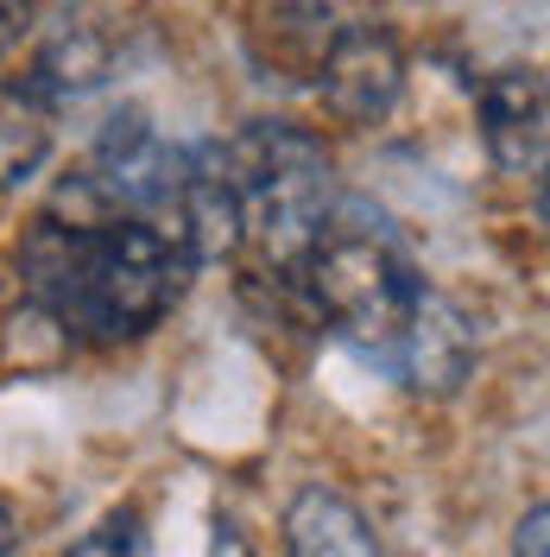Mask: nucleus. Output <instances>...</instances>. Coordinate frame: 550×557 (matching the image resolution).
Masks as SVG:
<instances>
[{
  "mask_svg": "<svg viewBox=\"0 0 550 557\" xmlns=\"http://www.w3.org/2000/svg\"><path fill=\"white\" fill-rule=\"evenodd\" d=\"M70 197L83 209L70 203L45 209L20 242L26 292H33L38 311L58 317L70 348L139 343L146 330H159L172 317L197 260L165 228H152L146 215L108 209L83 177H76Z\"/></svg>",
  "mask_w": 550,
  "mask_h": 557,
  "instance_id": "1",
  "label": "nucleus"
},
{
  "mask_svg": "<svg viewBox=\"0 0 550 557\" xmlns=\"http://www.w3.org/2000/svg\"><path fill=\"white\" fill-rule=\"evenodd\" d=\"M291 292L304 298L316 330H329L342 348H354L367 368H386V355L399 343V330L412 323L417 298L430 292V278L417 273V260L374 222H323L310 247L285 267Z\"/></svg>",
  "mask_w": 550,
  "mask_h": 557,
  "instance_id": "2",
  "label": "nucleus"
},
{
  "mask_svg": "<svg viewBox=\"0 0 550 557\" xmlns=\"http://www.w3.org/2000/svg\"><path fill=\"white\" fill-rule=\"evenodd\" d=\"M215 165L241 215V247H260L278 273L310 247L336 203V159L298 121H247L215 139Z\"/></svg>",
  "mask_w": 550,
  "mask_h": 557,
  "instance_id": "3",
  "label": "nucleus"
},
{
  "mask_svg": "<svg viewBox=\"0 0 550 557\" xmlns=\"http://www.w3.org/2000/svg\"><path fill=\"white\" fill-rule=\"evenodd\" d=\"M310 83H316L323 108L342 127H379L399 108V96H405V51H399L392 26L348 20V26H336V38H329V51H323V64H316Z\"/></svg>",
  "mask_w": 550,
  "mask_h": 557,
  "instance_id": "4",
  "label": "nucleus"
},
{
  "mask_svg": "<svg viewBox=\"0 0 550 557\" xmlns=\"http://www.w3.org/2000/svg\"><path fill=\"white\" fill-rule=\"evenodd\" d=\"M475 355H482V343H475L468 311L430 285V292L417 298L412 323L399 330V343H392V355H386V368H379V374H392L405 393L449 399V393H462V381L475 374Z\"/></svg>",
  "mask_w": 550,
  "mask_h": 557,
  "instance_id": "5",
  "label": "nucleus"
},
{
  "mask_svg": "<svg viewBox=\"0 0 550 557\" xmlns=\"http://www.w3.org/2000/svg\"><path fill=\"white\" fill-rule=\"evenodd\" d=\"M482 114V146L500 172L538 177L545 172V139H550V96H545V70L538 64H507L493 70L475 96Z\"/></svg>",
  "mask_w": 550,
  "mask_h": 557,
  "instance_id": "6",
  "label": "nucleus"
},
{
  "mask_svg": "<svg viewBox=\"0 0 550 557\" xmlns=\"http://www.w3.org/2000/svg\"><path fill=\"white\" fill-rule=\"evenodd\" d=\"M285 545L291 557H386L367 513L336 487H298V500L285 507Z\"/></svg>",
  "mask_w": 550,
  "mask_h": 557,
  "instance_id": "7",
  "label": "nucleus"
},
{
  "mask_svg": "<svg viewBox=\"0 0 550 557\" xmlns=\"http://www.w3.org/2000/svg\"><path fill=\"white\" fill-rule=\"evenodd\" d=\"M51 159V102L33 83H0V190H20Z\"/></svg>",
  "mask_w": 550,
  "mask_h": 557,
  "instance_id": "8",
  "label": "nucleus"
},
{
  "mask_svg": "<svg viewBox=\"0 0 550 557\" xmlns=\"http://www.w3.org/2000/svg\"><path fill=\"white\" fill-rule=\"evenodd\" d=\"M64 557H152L146 552V525H139V513L127 507V513H108L83 545H70Z\"/></svg>",
  "mask_w": 550,
  "mask_h": 557,
  "instance_id": "9",
  "label": "nucleus"
},
{
  "mask_svg": "<svg viewBox=\"0 0 550 557\" xmlns=\"http://www.w3.org/2000/svg\"><path fill=\"white\" fill-rule=\"evenodd\" d=\"M33 26H38V0H0V58H13Z\"/></svg>",
  "mask_w": 550,
  "mask_h": 557,
  "instance_id": "10",
  "label": "nucleus"
},
{
  "mask_svg": "<svg viewBox=\"0 0 550 557\" xmlns=\"http://www.w3.org/2000/svg\"><path fill=\"white\" fill-rule=\"evenodd\" d=\"M545 525H550V507L532 500V513H525L518 532H513V557H545Z\"/></svg>",
  "mask_w": 550,
  "mask_h": 557,
  "instance_id": "11",
  "label": "nucleus"
},
{
  "mask_svg": "<svg viewBox=\"0 0 550 557\" xmlns=\"http://www.w3.org/2000/svg\"><path fill=\"white\" fill-rule=\"evenodd\" d=\"M215 557H253V552H247V539L235 525H222V532H215Z\"/></svg>",
  "mask_w": 550,
  "mask_h": 557,
  "instance_id": "12",
  "label": "nucleus"
},
{
  "mask_svg": "<svg viewBox=\"0 0 550 557\" xmlns=\"http://www.w3.org/2000/svg\"><path fill=\"white\" fill-rule=\"evenodd\" d=\"M13 539H20V532H13V513H7V500H0V557L13 552Z\"/></svg>",
  "mask_w": 550,
  "mask_h": 557,
  "instance_id": "13",
  "label": "nucleus"
}]
</instances>
